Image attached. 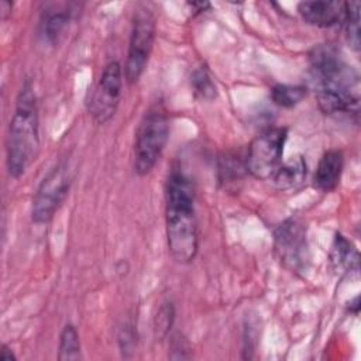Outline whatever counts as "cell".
Masks as SVG:
<instances>
[{
	"label": "cell",
	"instance_id": "52a82bcc",
	"mask_svg": "<svg viewBox=\"0 0 361 361\" xmlns=\"http://www.w3.org/2000/svg\"><path fill=\"white\" fill-rule=\"evenodd\" d=\"M72 183V172L66 161L58 162L39 182L31 206V220L37 224L48 223L62 202Z\"/></svg>",
	"mask_w": 361,
	"mask_h": 361
},
{
	"label": "cell",
	"instance_id": "e0dca14e",
	"mask_svg": "<svg viewBox=\"0 0 361 361\" xmlns=\"http://www.w3.org/2000/svg\"><path fill=\"white\" fill-rule=\"evenodd\" d=\"M58 358L62 361L66 360H80L82 350H80V340L78 330L73 324L68 323L63 326L59 334V347H58Z\"/></svg>",
	"mask_w": 361,
	"mask_h": 361
},
{
	"label": "cell",
	"instance_id": "9c48e42d",
	"mask_svg": "<svg viewBox=\"0 0 361 361\" xmlns=\"http://www.w3.org/2000/svg\"><path fill=\"white\" fill-rule=\"evenodd\" d=\"M123 78L124 73L118 61H110L104 65L87 100L89 114L97 124H104L114 116L120 103Z\"/></svg>",
	"mask_w": 361,
	"mask_h": 361
},
{
	"label": "cell",
	"instance_id": "ac0fdd59",
	"mask_svg": "<svg viewBox=\"0 0 361 361\" xmlns=\"http://www.w3.org/2000/svg\"><path fill=\"white\" fill-rule=\"evenodd\" d=\"M345 39L350 47L358 52L360 49V3L358 1H345V13L341 23Z\"/></svg>",
	"mask_w": 361,
	"mask_h": 361
},
{
	"label": "cell",
	"instance_id": "9a60e30c",
	"mask_svg": "<svg viewBox=\"0 0 361 361\" xmlns=\"http://www.w3.org/2000/svg\"><path fill=\"white\" fill-rule=\"evenodd\" d=\"M190 89L196 99L213 102L217 97V86L209 71L203 66L196 68L190 75Z\"/></svg>",
	"mask_w": 361,
	"mask_h": 361
},
{
	"label": "cell",
	"instance_id": "3957f363",
	"mask_svg": "<svg viewBox=\"0 0 361 361\" xmlns=\"http://www.w3.org/2000/svg\"><path fill=\"white\" fill-rule=\"evenodd\" d=\"M39 148V117L32 83L27 79L16 99L6 137V162L10 176L18 179L30 168Z\"/></svg>",
	"mask_w": 361,
	"mask_h": 361
},
{
	"label": "cell",
	"instance_id": "8fae6325",
	"mask_svg": "<svg viewBox=\"0 0 361 361\" xmlns=\"http://www.w3.org/2000/svg\"><path fill=\"white\" fill-rule=\"evenodd\" d=\"M298 13L309 25L330 28L341 25L345 13V1H302L298 4Z\"/></svg>",
	"mask_w": 361,
	"mask_h": 361
},
{
	"label": "cell",
	"instance_id": "ffe728a7",
	"mask_svg": "<svg viewBox=\"0 0 361 361\" xmlns=\"http://www.w3.org/2000/svg\"><path fill=\"white\" fill-rule=\"evenodd\" d=\"M171 358H175V360H182V358H189V347L186 345L185 340L183 338H175L173 343H172V350H171Z\"/></svg>",
	"mask_w": 361,
	"mask_h": 361
},
{
	"label": "cell",
	"instance_id": "30bf717a",
	"mask_svg": "<svg viewBox=\"0 0 361 361\" xmlns=\"http://www.w3.org/2000/svg\"><path fill=\"white\" fill-rule=\"evenodd\" d=\"M73 3H47L41 10L38 34L48 45L58 44L73 14Z\"/></svg>",
	"mask_w": 361,
	"mask_h": 361
},
{
	"label": "cell",
	"instance_id": "7402d4cb",
	"mask_svg": "<svg viewBox=\"0 0 361 361\" xmlns=\"http://www.w3.org/2000/svg\"><path fill=\"white\" fill-rule=\"evenodd\" d=\"M17 357L11 351V348L7 344H1L0 347V361H14Z\"/></svg>",
	"mask_w": 361,
	"mask_h": 361
},
{
	"label": "cell",
	"instance_id": "44dd1931",
	"mask_svg": "<svg viewBox=\"0 0 361 361\" xmlns=\"http://www.w3.org/2000/svg\"><path fill=\"white\" fill-rule=\"evenodd\" d=\"M188 7H190V10L195 13V14H199V13H203L206 11L207 8H210V3L207 1H189L186 3Z\"/></svg>",
	"mask_w": 361,
	"mask_h": 361
},
{
	"label": "cell",
	"instance_id": "603a6c76",
	"mask_svg": "<svg viewBox=\"0 0 361 361\" xmlns=\"http://www.w3.org/2000/svg\"><path fill=\"white\" fill-rule=\"evenodd\" d=\"M11 8H13V3L6 1V0H3V1L0 3V11H1V18H3V20L7 17V14H10Z\"/></svg>",
	"mask_w": 361,
	"mask_h": 361
},
{
	"label": "cell",
	"instance_id": "5b68a950",
	"mask_svg": "<svg viewBox=\"0 0 361 361\" xmlns=\"http://www.w3.org/2000/svg\"><path fill=\"white\" fill-rule=\"evenodd\" d=\"M155 32L157 23L152 10L144 4L138 6L133 16L127 59L124 65V78L130 85L137 83L147 69L155 42Z\"/></svg>",
	"mask_w": 361,
	"mask_h": 361
},
{
	"label": "cell",
	"instance_id": "5bb4252c",
	"mask_svg": "<svg viewBox=\"0 0 361 361\" xmlns=\"http://www.w3.org/2000/svg\"><path fill=\"white\" fill-rule=\"evenodd\" d=\"M307 175L306 159L302 155H295L288 161H282L274 175L269 178L274 188L288 190L300 185Z\"/></svg>",
	"mask_w": 361,
	"mask_h": 361
},
{
	"label": "cell",
	"instance_id": "2e32d148",
	"mask_svg": "<svg viewBox=\"0 0 361 361\" xmlns=\"http://www.w3.org/2000/svg\"><path fill=\"white\" fill-rule=\"evenodd\" d=\"M271 100L283 109H292L299 104L306 96V87L300 85H282L278 83L271 87Z\"/></svg>",
	"mask_w": 361,
	"mask_h": 361
},
{
	"label": "cell",
	"instance_id": "8992f818",
	"mask_svg": "<svg viewBox=\"0 0 361 361\" xmlns=\"http://www.w3.org/2000/svg\"><path fill=\"white\" fill-rule=\"evenodd\" d=\"M286 127H269L252 138L245 155V171L255 179H269L282 164Z\"/></svg>",
	"mask_w": 361,
	"mask_h": 361
},
{
	"label": "cell",
	"instance_id": "4fadbf2b",
	"mask_svg": "<svg viewBox=\"0 0 361 361\" xmlns=\"http://www.w3.org/2000/svg\"><path fill=\"white\" fill-rule=\"evenodd\" d=\"M329 261L333 271H336L340 275H351L358 272V251L353 245V243L340 233L334 235L331 250L329 254Z\"/></svg>",
	"mask_w": 361,
	"mask_h": 361
},
{
	"label": "cell",
	"instance_id": "7c38bea8",
	"mask_svg": "<svg viewBox=\"0 0 361 361\" xmlns=\"http://www.w3.org/2000/svg\"><path fill=\"white\" fill-rule=\"evenodd\" d=\"M344 169V155L340 149H329L326 151L314 171L313 185L320 192H331L334 190L341 179V173Z\"/></svg>",
	"mask_w": 361,
	"mask_h": 361
},
{
	"label": "cell",
	"instance_id": "ba28073f",
	"mask_svg": "<svg viewBox=\"0 0 361 361\" xmlns=\"http://www.w3.org/2000/svg\"><path fill=\"white\" fill-rule=\"evenodd\" d=\"M274 247L281 264L293 274L307 269L310 254L306 227L298 219H286L274 231Z\"/></svg>",
	"mask_w": 361,
	"mask_h": 361
},
{
	"label": "cell",
	"instance_id": "d6986e66",
	"mask_svg": "<svg viewBox=\"0 0 361 361\" xmlns=\"http://www.w3.org/2000/svg\"><path fill=\"white\" fill-rule=\"evenodd\" d=\"M175 305L169 300H165L159 305L154 316V334L157 338H165L175 323Z\"/></svg>",
	"mask_w": 361,
	"mask_h": 361
},
{
	"label": "cell",
	"instance_id": "277c9868",
	"mask_svg": "<svg viewBox=\"0 0 361 361\" xmlns=\"http://www.w3.org/2000/svg\"><path fill=\"white\" fill-rule=\"evenodd\" d=\"M169 140V117L162 103H154L142 116L134 138V171L148 175Z\"/></svg>",
	"mask_w": 361,
	"mask_h": 361
},
{
	"label": "cell",
	"instance_id": "6da1fadb",
	"mask_svg": "<svg viewBox=\"0 0 361 361\" xmlns=\"http://www.w3.org/2000/svg\"><path fill=\"white\" fill-rule=\"evenodd\" d=\"M309 69L319 109L329 116L360 111L358 73L331 45H317L309 54Z\"/></svg>",
	"mask_w": 361,
	"mask_h": 361
},
{
	"label": "cell",
	"instance_id": "7a4b0ae2",
	"mask_svg": "<svg viewBox=\"0 0 361 361\" xmlns=\"http://www.w3.org/2000/svg\"><path fill=\"white\" fill-rule=\"evenodd\" d=\"M165 231L171 257L179 264L192 262L199 250L195 186L180 168H173L165 183Z\"/></svg>",
	"mask_w": 361,
	"mask_h": 361
}]
</instances>
